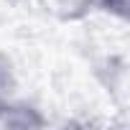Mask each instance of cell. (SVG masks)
I'll list each match as a JSON object with an SVG mask.
<instances>
[{
    "label": "cell",
    "instance_id": "cell-4",
    "mask_svg": "<svg viewBox=\"0 0 130 130\" xmlns=\"http://www.w3.org/2000/svg\"><path fill=\"white\" fill-rule=\"evenodd\" d=\"M94 13H105L120 23L130 18V0H94Z\"/></svg>",
    "mask_w": 130,
    "mask_h": 130
},
{
    "label": "cell",
    "instance_id": "cell-3",
    "mask_svg": "<svg viewBox=\"0 0 130 130\" xmlns=\"http://www.w3.org/2000/svg\"><path fill=\"white\" fill-rule=\"evenodd\" d=\"M15 89H18V77L13 69V61L0 51V102L8 97H15Z\"/></svg>",
    "mask_w": 130,
    "mask_h": 130
},
{
    "label": "cell",
    "instance_id": "cell-1",
    "mask_svg": "<svg viewBox=\"0 0 130 130\" xmlns=\"http://www.w3.org/2000/svg\"><path fill=\"white\" fill-rule=\"evenodd\" d=\"M48 117L33 102L8 97L0 102V130H38L46 127Z\"/></svg>",
    "mask_w": 130,
    "mask_h": 130
},
{
    "label": "cell",
    "instance_id": "cell-2",
    "mask_svg": "<svg viewBox=\"0 0 130 130\" xmlns=\"http://www.w3.org/2000/svg\"><path fill=\"white\" fill-rule=\"evenodd\" d=\"M38 5L59 21H82L94 13V0H38Z\"/></svg>",
    "mask_w": 130,
    "mask_h": 130
}]
</instances>
